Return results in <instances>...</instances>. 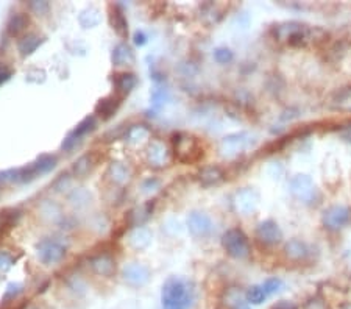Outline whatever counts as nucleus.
<instances>
[{
  "label": "nucleus",
  "instance_id": "7",
  "mask_svg": "<svg viewBox=\"0 0 351 309\" xmlns=\"http://www.w3.org/2000/svg\"><path fill=\"white\" fill-rule=\"evenodd\" d=\"M349 210L346 206H331L323 214V225L329 230H339L349 220Z\"/></svg>",
  "mask_w": 351,
  "mask_h": 309
},
{
  "label": "nucleus",
  "instance_id": "1",
  "mask_svg": "<svg viewBox=\"0 0 351 309\" xmlns=\"http://www.w3.org/2000/svg\"><path fill=\"white\" fill-rule=\"evenodd\" d=\"M162 309H189L192 291L181 278H170L164 283L161 292Z\"/></svg>",
  "mask_w": 351,
  "mask_h": 309
},
{
  "label": "nucleus",
  "instance_id": "16",
  "mask_svg": "<svg viewBox=\"0 0 351 309\" xmlns=\"http://www.w3.org/2000/svg\"><path fill=\"white\" fill-rule=\"evenodd\" d=\"M152 240V233L147 230V228H142L139 226L136 228L131 234H130V244L134 247V249H146Z\"/></svg>",
  "mask_w": 351,
  "mask_h": 309
},
{
  "label": "nucleus",
  "instance_id": "33",
  "mask_svg": "<svg viewBox=\"0 0 351 309\" xmlns=\"http://www.w3.org/2000/svg\"><path fill=\"white\" fill-rule=\"evenodd\" d=\"M77 142H78V137L77 136H74L72 133H70L66 139H64V142H63V150H72L75 146H77Z\"/></svg>",
  "mask_w": 351,
  "mask_h": 309
},
{
  "label": "nucleus",
  "instance_id": "35",
  "mask_svg": "<svg viewBox=\"0 0 351 309\" xmlns=\"http://www.w3.org/2000/svg\"><path fill=\"white\" fill-rule=\"evenodd\" d=\"M134 43H136L137 46H144V44L147 43V36H146V34H144L142 31H137V33L134 34Z\"/></svg>",
  "mask_w": 351,
  "mask_h": 309
},
{
  "label": "nucleus",
  "instance_id": "4",
  "mask_svg": "<svg viewBox=\"0 0 351 309\" xmlns=\"http://www.w3.org/2000/svg\"><path fill=\"white\" fill-rule=\"evenodd\" d=\"M173 142H175V155L183 162L195 161L203 155L197 139L189 134H177Z\"/></svg>",
  "mask_w": 351,
  "mask_h": 309
},
{
  "label": "nucleus",
  "instance_id": "29",
  "mask_svg": "<svg viewBox=\"0 0 351 309\" xmlns=\"http://www.w3.org/2000/svg\"><path fill=\"white\" fill-rule=\"evenodd\" d=\"M86 19H88V22H86L83 27H85V28H91V27H95V25L100 22V14H98L97 10L89 8V10H86V11L81 13V16H80V24L85 22Z\"/></svg>",
  "mask_w": 351,
  "mask_h": 309
},
{
  "label": "nucleus",
  "instance_id": "14",
  "mask_svg": "<svg viewBox=\"0 0 351 309\" xmlns=\"http://www.w3.org/2000/svg\"><path fill=\"white\" fill-rule=\"evenodd\" d=\"M149 161H150V164H153L156 167L166 166L169 162V152H167L166 146L161 142H153L149 149Z\"/></svg>",
  "mask_w": 351,
  "mask_h": 309
},
{
  "label": "nucleus",
  "instance_id": "30",
  "mask_svg": "<svg viewBox=\"0 0 351 309\" xmlns=\"http://www.w3.org/2000/svg\"><path fill=\"white\" fill-rule=\"evenodd\" d=\"M262 287H264V291H265V294L269 297V295L276 294L281 287H283V281H281L279 278H269V280L264 281Z\"/></svg>",
  "mask_w": 351,
  "mask_h": 309
},
{
  "label": "nucleus",
  "instance_id": "8",
  "mask_svg": "<svg viewBox=\"0 0 351 309\" xmlns=\"http://www.w3.org/2000/svg\"><path fill=\"white\" fill-rule=\"evenodd\" d=\"M188 226L189 231L197 236V237H206L213 233L214 225L213 220L209 219V216L203 214V213H192L188 217Z\"/></svg>",
  "mask_w": 351,
  "mask_h": 309
},
{
  "label": "nucleus",
  "instance_id": "34",
  "mask_svg": "<svg viewBox=\"0 0 351 309\" xmlns=\"http://www.w3.org/2000/svg\"><path fill=\"white\" fill-rule=\"evenodd\" d=\"M30 8L34 10L38 14H43V13H46L49 10V4L47 2H31Z\"/></svg>",
  "mask_w": 351,
  "mask_h": 309
},
{
  "label": "nucleus",
  "instance_id": "11",
  "mask_svg": "<svg viewBox=\"0 0 351 309\" xmlns=\"http://www.w3.org/2000/svg\"><path fill=\"white\" fill-rule=\"evenodd\" d=\"M234 204H236V210L239 213L249 214V213H252V211L256 210V206H258V195L252 189H245V191H242V192H239L236 195Z\"/></svg>",
  "mask_w": 351,
  "mask_h": 309
},
{
  "label": "nucleus",
  "instance_id": "23",
  "mask_svg": "<svg viewBox=\"0 0 351 309\" xmlns=\"http://www.w3.org/2000/svg\"><path fill=\"white\" fill-rule=\"evenodd\" d=\"M27 25H28V17L25 14L19 13V14H14L11 17V20L8 24V31H10L11 36H16V34H19L25 30Z\"/></svg>",
  "mask_w": 351,
  "mask_h": 309
},
{
  "label": "nucleus",
  "instance_id": "5",
  "mask_svg": "<svg viewBox=\"0 0 351 309\" xmlns=\"http://www.w3.org/2000/svg\"><path fill=\"white\" fill-rule=\"evenodd\" d=\"M36 250H38V258L46 265L59 262L64 258V255H66L64 245H61L59 242H56V240H52V239L41 240V242L36 245Z\"/></svg>",
  "mask_w": 351,
  "mask_h": 309
},
{
  "label": "nucleus",
  "instance_id": "2",
  "mask_svg": "<svg viewBox=\"0 0 351 309\" xmlns=\"http://www.w3.org/2000/svg\"><path fill=\"white\" fill-rule=\"evenodd\" d=\"M319 28H311L307 25H303L300 22H289V24H283L278 25L273 33L275 38L278 41H286L291 46H306V44H312L315 41V33H319Z\"/></svg>",
  "mask_w": 351,
  "mask_h": 309
},
{
  "label": "nucleus",
  "instance_id": "19",
  "mask_svg": "<svg viewBox=\"0 0 351 309\" xmlns=\"http://www.w3.org/2000/svg\"><path fill=\"white\" fill-rule=\"evenodd\" d=\"M41 43H43V38H39L38 34H27V36L24 39H20V43H19V52L24 56L31 55L41 46Z\"/></svg>",
  "mask_w": 351,
  "mask_h": 309
},
{
  "label": "nucleus",
  "instance_id": "3",
  "mask_svg": "<svg viewBox=\"0 0 351 309\" xmlns=\"http://www.w3.org/2000/svg\"><path fill=\"white\" fill-rule=\"evenodd\" d=\"M222 247L234 259H243V258H247L250 255L249 239L237 228L228 230L222 236Z\"/></svg>",
  "mask_w": 351,
  "mask_h": 309
},
{
  "label": "nucleus",
  "instance_id": "6",
  "mask_svg": "<svg viewBox=\"0 0 351 309\" xmlns=\"http://www.w3.org/2000/svg\"><path fill=\"white\" fill-rule=\"evenodd\" d=\"M123 280L130 284V286H144L149 283L150 280V272L146 265L137 264V262H131L127 264L122 270Z\"/></svg>",
  "mask_w": 351,
  "mask_h": 309
},
{
  "label": "nucleus",
  "instance_id": "25",
  "mask_svg": "<svg viewBox=\"0 0 351 309\" xmlns=\"http://www.w3.org/2000/svg\"><path fill=\"white\" fill-rule=\"evenodd\" d=\"M265 298H267V294L262 286H253L245 294V300L250 304H261L265 301Z\"/></svg>",
  "mask_w": 351,
  "mask_h": 309
},
{
  "label": "nucleus",
  "instance_id": "26",
  "mask_svg": "<svg viewBox=\"0 0 351 309\" xmlns=\"http://www.w3.org/2000/svg\"><path fill=\"white\" fill-rule=\"evenodd\" d=\"M110 172H111V177L116 183H125L128 180V175H130L128 169L120 162H113L110 167Z\"/></svg>",
  "mask_w": 351,
  "mask_h": 309
},
{
  "label": "nucleus",
  "instance_id": "37",
  "mask_svg": "<svg viewBox=\"0 0 351 309\" xmlns=\"http://www.w3.org/2000/svg\"><path fill=\"white\" fill-rule=\"evenodd\" d=\"M345 100H351V89H348V91H345Z\"/></svg>",
  "mask_w": 351,
  "mask_h": 309
},
{
  "label": "nucleus",
  "instance_id": "17",
  "mask_svg": "<svg viewBox=\"0 0 351 309\" xmlns=\"http://www.w3.org/2000/svg\"><path fill=\"white\" fill-rule=\"evenodd\" d=\"M113 63L116 66H128L134 61V55L133 50L127 46V44H119L116 46V49L113 50Z\"/></svg>",
  "mask_w": 351,
  "mask_h": 309
},
{
  "label": "nucleus",
  "instance_id": "20",
  "mask_svg": "<svg viewBox=\"0 0 351 309\" xmlns=\"http://www.w3.org/2000/svg\"><path fill=\"white\" fill-rule=\"evenodd\" d=\"M286 252L287 256L294 261H300L307 256V247L303 242H300V240H291L286 245Z\"/></svg>",
  "mask_w": 351,
  "mask_h": 309
},
{
  "label": "nucleus",
  "instance_id": "9",
  "mask_svg": "<svg viewBox=\"0 0 351 309\" xmlns=\"http://www.w3.org/2000/svg\"><path fill=\"white\" fill-rule=\"evenodd\" d=\"M256 236L261 242L267 244V245H276L281 242V239H283V231L278 226L276 222L273 220H265L261 222L258 230H256Z\"/></svg>",
  "mask_w": 351,
  "mask_h": 309
},
{
  "label": "nucleus",
  "instance_id": "18",
  "mask_svg": "<svg viewBox=\"0 0 351 309\" xmlns=\"http://www.w3.org/2000/svg\"><path fill=\"white\" fill-rule=\"evenodd\" d=\"M111 25L116 30V33L119 34L120 38H127L128 34V22L123 16V11L120 8H113L111 11Z\"/></svg>",
  "mask_w": 351,
  "mask_h": 309
},
{
  "label": "nucleus",
  "instance_id": "15",
  "mask_svg": "<svg viewBox=\"0 0 351 309\" xmlns=\"http://www.w3.org/2000/svg\"><path fill=\"white\" fill-rule=\"evenodd\" d=\"M120 101L116 97H107L98 101V105L95 107V113L98 116H101L103 119H110L119 108Z\"/></svg>",
  "mask_w": 351,
  "mask_h": 309
},
{
  "label": "nucleus",
  "instance_id": "10",
  "mask_svg": "<svg viewBox=\"0 0 351 309\" xmlns=\"http://www.w3.org/2000/svg\"><path fill=\"white\" fill-rule=\"evenodd\" d=\"M291 191L298 200L311 201L315 194V186H314V181L307 175H297L291 181Z\"/></svg>",
  "mask_w": 351,
  "mask_h": 309
},
{
  "label": "nucleus",
  "instance_id": "22",
  "mask_svg": "<svg viewBox=\"0 0 351 309\" xmlns=\"http://www.w3.org/2000/svg\"><path fill=\"white\" fill-rule=\"evenodd\" d=\"M33 166H34V169H36L38 177H39V175L49 174V172L56 166V158L52 155H41L36 159V162H33Z\"/></svg>",
  "mask_w": 351,
  "mask_h": 309
},
{
  "label": "nucleus",
  "instance_id": "12",
  "mask_svg": "<svg viewBox=\"0 0 351 309\" xmlns=\"http://www.w3.org/2000/svg\"><path fill=\"white\" fill-rule=\"evenodd\" d=\"M91 269L101 277H110L116 269V262L110 255H97L91 259Z\"/></svg>",
  "mask_w": 351,
  "mask_h": 309
},
{
  "label": "nucleus",
  "instance_id": "36",
  "mask_svg": "<svg viewBox=\"0 0 351 309\" xmlns=\"http://www.w3.org/2000/svg\"><path fill=\"white\" fill-rule=\"evenodd\" d=\"M273 309H297V306H295V304H291V303H287V301H281V303H278Z\"/></svg>",
  "mask_w": 351,
  "mask_h": 309
},
{
  "label": "nucleus",
  "instance_id": "21",
  "mask_svg": "<svg viewBox=\"0 0 351 309\" xmlns=\"http://www.w3.org/2000/svg\"><path fill=\"white\" fill-rule=\"evenodd\" d=\"M136 83H137V80L133 74H120L114 78V85H116L117 91L122 94H128L136 86Z\"/></svg>",
  "mask_w": 351,
  "mask_h": 309
},
{
  "label": "nucleus",
  "instance_id": "32",
  "mask_svg": "<svg viewBox=\"0 0 351 309\" xmlns=\"http://www.w3.org/2000/svg\"><path fill=\"white\" fill-rule=\"evenodd\" d=\"M149 134V131L144 128V127H134V128H131L130 131H128V139L130 141H140L142 139L144 136H147Z\"/></svg>",
  "mask_w": 351,
  "mask_h": 309
},
{
  "label": "nucleus",
  "instance_id": "13",
  "mask_svg": "<svg viewBox=\"0 0 351 309\" xmlns=\"http://www.w3.org/2000/svg\"><path fill=\"white\" fill-rule=\"evenodd\" d=\"M225 178L223 170L217 166H209L201 169V172L198 174V180L203 186H214L219 184L222 180Z\"/></svg>",
  "mask_w": 351,
  "mask_h": 309
},
{
  "label": "nucleus",
  "instance_id": "24",
  "mask_svg": "<svg viewBox=\"0 0 351 309\" xmlns=\"http://www.w3.org/2000/svg\"><path fill=\"white\" fill-rule=\"evenodd\" d=\"M245 137H247V134H245V133L228 136V137H225V139H223L222 146H223V147H228V149H231V150H234V152H237V150H240L242 147L247 146L249 139H245Z\"/></svg>",
  "mask_w": 351,
  "mask_h": 309
},
{
  "label": "nucleus",
  "instance_id": "31",
  "mask_svg": "<svg viewBox=\"0 0 351 309\" xmlns=\"http://www.w3.org/2000/svg\"><path fill=\"white\" fill-rule=\"evenodd\" d=\"M214 59L217 63H220V64H226V63H230L233 59V53L228 49L220 47V49H216L214 50Z\"/></svg>",
  "mask_w": 351,
  "mask_h": 309
},
{
  "label": "nucleus",
  "instance_id": "27",
  "mask_svg": "<svg viewBox=\"0 0 351 309\" xmlns=\"http://www.w3.org/2000/svg\"><path fill=\"white\" fill-rule=\"evenodd\" d=\"M95 125H97L95 117H94V116H89V117H86L85 120H81V122L77 125V128L72 131V134H74V136H77L78 139H80L81 136H85L86 133L92 131V130L95 128Z\"/></svg>",
  "mask_w": 351,
  "mask_h": 309
},
{
  "label": "nucleus",
  "instance_id": "28",
  "mask_svg": "<svg viewBox=\"0 0 351 309\" xmlns=\"http://www.w3.org/2000/svg\"><path fill=\"white\" fill-rule=\"evenodd\" d=\"M91 166H92V158L89 155H85L74 164V174L77 177H85L91 170Z\"/></svg>",
  "mask_w": 351,
  "mask_h": 309
}]
</instances>
